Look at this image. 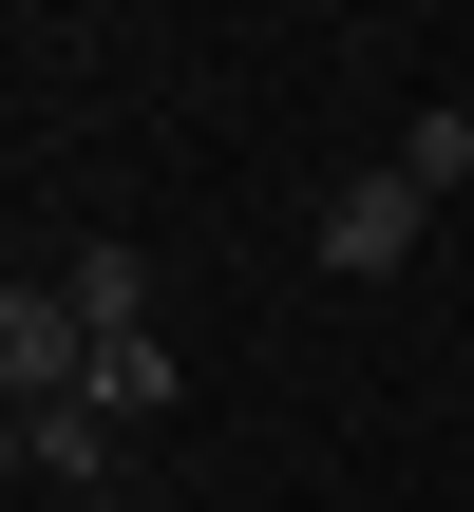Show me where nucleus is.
Returning a JSON list of instances; mask_svg holds the SVG:
<instances>
[{
    "mask_svg": "<svg viewBox=\"0 0 474 512\" xmlns=\"http://www.w3.org/2000/svg\"><path fill=\"white\" fill-rule=\"evenodd\" d=\"M76 380H95V323H76L57 266H19V285H0V418H38V399H76Z\"/></svg>",
    "mask_w": 474,
    "mask_h": 512,
    "instance_id": "obj_1",
    "label": "nucleus"
},
{
    "mask_svg": "<svg viewBox=\"0 0 474 512\" xmlns=\"http://www.w3.org/2000/svg\"><path fill=\"white\" fill-rule=\"evenodd\" d=\"M76 399H95L114 437H133V418H171V342H95V380H76Z\"/></svg>",
    "mask_w": 474,
    "mask_h": 512,
    "instance_id": "obj_4",
    "label": "nucleus"
},
{
    "mask_svg": "<svg viewBox=\"0 0 474 512\" xmlns=\"http://www.w3.org/2000/svg\"><path fill=\"white\" fill-rule=\"evenodd\" d=\"M19 437H38V475H57V494H95V475H114V418H95V399H38Z\"/></svg>",
    "mask_w": 474,
    "mask_h": 512,
    "instance_id": "obj_5",
    "label": "nucleus"
},
{
    "mask_svg": "<svg viewBox=\"0 0 474 512\" xmlns=\"http://www.w3.org/2000/svg\"><path fill=\"white\" fill-rule=\"evenodd\" d=\"M399 171H418V190H474V114H418V133H399Z\"/></svg>",
    "mask_w": 474,
    "mask_h": 512,
    "instance_id": "obj_6",
    "label": "nucleus"
},
{
    "mask_svg": "<svg viewBox=\"0 0 474 512\" xmlns=\"http://www.w3.org/2000/svg\"><path fill=\"white\" fill-rule=\"evenodd\" d=\"M57 285H76V323H95V342H152V266H133V247H76Z\"/></svg>",
    "mask_w": 474,
    "mask_h": 512,
    "instance_id": "obj_3",
    "label": "nucleus"
},
{
    "mask_svg": "<svg viewBox=\"0 0 474 512\" xmlns=\"http://www.w3.org/2000/svg\"><path fill=\"white\" fill-rule=\"evenodd\" d=\"M19 475H38V437H19V418H0V494H19Z\"/></svg>",
    "mask_w": 474,
    "mask_h": 512,
    "instance_id": "obj_7",
    "label": "nucleus"
},
{
    "mask_svg": "<svg viewBox=\"0 0 474 512\" xmlns=\"http://www.w3.org/2000/svg\"><path fill=\"white\" fill-rule=\"evenodd\" d=\"M418 228H437V190H418V171H399V152H380V171H342V190H323V266H342V285H380V266H418Z\"/></svg>",
    "mask_w": 474,
    "mask_h": 512,
    "instance_id": "obj_2",
    "label": "nucleus"
}]
</instances>
